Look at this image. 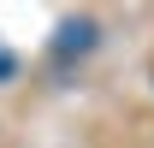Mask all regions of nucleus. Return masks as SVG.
<instances>
[{
  "mask_svg": "<svg viewBox=\"0 0 154 148\" xmlns=\"http://www.w3.org/2000/svg\"><path fill=\"white\" fill-rule=\"evenodd\" d=\"M95 42H101L95 18H65V24L54 30V59H59V65H65V59H83Z\"/></svg>",
  "mask_w": 154,
  "mask_h": 148,
  "instance_id": "f257e3e1",
  "label": "nucleus"
},
{
  "mask_svg": "<svg viewBox=\"0 0 154 148\" xmlns=\"http://www.w3.org/2000/svg\"><path fill=\"white\" fill-rule=\"evenodd\" d=\"M0 77H12V54H0Z\"/></svg>",
  "mask_w": 154,
  "mask_h": 148,
  "instance_id": "f03ea898",
  "label": "nucleus"
}]
</instances>
